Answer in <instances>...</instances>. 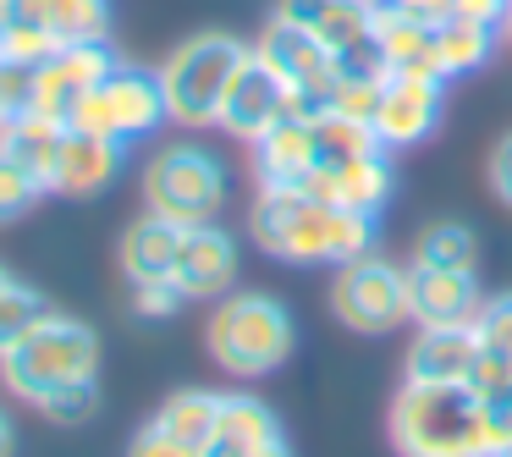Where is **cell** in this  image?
Here are the masks:
<instances>
[{
  "mask_svg": "<svg viewBox=\"0 0 512 457\" xmlns=\"http://www.w3.org/2000/svg\"><path fill=\"white\" fill-rule=\"evenodd\" d=\"M61 50V39L50 34V28H39L34 17L17 12L12 23H0V56H12V61H28V67H39V61H50Z\"/></svg>",
  "mask_w": 512,
  "mask_h": 457,
  "instance_id": "f1b7e54d",
  "label": "cell"
},
{
  "mask_svg": "<svg viewBox=\"0 0 512 457\" xmlns=\"http://www.w3.org/2000/svg\"><path fill=\"white\" fill-rule=\"evenodd\" d=\"M485 413H490V441H507V435H512V380H507V386H501V391H490V397H485ZM496 446H490V452H496Z\"/></svg>",
  "mask_w": 512,
  "mask_h": 457,
  "instance_id": "8d00e7d4",
  "label": "cell"
},
{
  "mask_svg": "<svg viewBox=\"0 0 512 457\" xmlns=\"http://www.w3.org/2000/svg\"><path fill=\"white\" fill-rule=\"evenodd\" d=\"M391 446L402 457H490V413L468 380H402L391 397Z\"/></svg>",
  "mask_w": 512,
  "mask_h": 457,
  "instance_id": "7a4b0ae2",
  "label": "cell"
},
{
  "mask_svg": "<svg viewBox=\"0 0 512 457\" xmlns=\"http://www.w3.org/2000/svg\"><path fill=\"white\" fill-rule=\"evenodd\" d=\"M496 34L501 28L468 23V17L435 23V72H441V78H463V72L485 67V61L496 56Z\"/></svg>",
  "mask_w": 512,
  "mask_h": 457,
  "instance_id": "cb8c5ba5",
  "label": "cell"
},
{
  "mask_svg": "<svg viewBox=\"0 0 512 457\" xmlns=\"http://www.w3.org/2000/svg\"><path fill=\"white\" fill-rule=\"evenodd\" d=\"M237 281V243L221 232V226H188L177 248V265H171V287L188 303H210L226 298Z\"/></svg>",
  "mask_w": 512,
  "mask_h": 457,
  "instance_id": "5bb4252c",
  "label": "cell"
},
{
  "mask_svg": "<svg viewBox=\"0 0 512 457\" xmlns=\"http://www.w3.org/2000/svg\"><path fill=\"white\" fill-rule=\"evenodd\" d=\"M34 111V67L0 56V127Z\"/></svg>",
  "mask_w": 512,
  "mask_h": 457,
  "instance_id": "d6a6232c",
  "label": "cell"
},
{
  "mask_svg": "<svg viewBox=\"0 0 512 457\" xmlns=\"http://www.w3.org/2000/svg\"><path fill=\"white\" fill-rule=\"evenodd\" d=\"M94 375H100V336L56 309H45L28 325V336H17L0 353V380L23 402H39L50 391L72 386V380H94Z\"/></svg>",
  "mask_w": 512,
  "mask_h": 457,
  "instance_id": "3957f363",
  "label": "cell"
},
{
  "mask_svg": "<svg viewBox=\"0 0 512 457\" xmlns=\"http://www.w3.org/2000/svg\"><path fill=\"white\" fill-rule=\"evenodd\" d=\"M111 67H116V56H111L105 39H72V45H61L50 61L34 67V111L72 122V111L89 100L94 83H100Z\"/></svg>",
  "mask_w": 512,
  "mask_h": 457,
  "instance_id": "7c38bea8",
  "label": "cell"
},
{
  "mask_svg": "<svg viewBox=\"0 0 512 457\" xmlns=\"http://www.w3.org/2000/svg\"><path fill=\"white\" fill-rule=\"evenodd\" d=\"M61 144H67V122H61V116H45V111H28V116L0 127V149H6L45 193H50V177H56Z\"/></svg>",
  "mask_w": 512,
  "mask_h": 457,
  "instance_id": "7402d4cb",
  "label": "cell"
},
{
  "mask_svg": "<svg viewBox=\"0 0 512 457\" xmlns=\"http://www.w3.org/2000/svg\"><path fill=\"white\" fill-rule=\"evenodd\" d=\"M248 61V45L237 34H193L160 61V89H166V111L177 127H215L221 100L232 89L237 67Z\"/></svg>",
  "mask_w": 512,
  "mask_h": 457,
  "instance_id": "5b68a950",
  "label": "cell"
},
{
  "mask_svg": "<svg viewBox=\"0 0 512 457\" xmlns=\"http://www.w3.org/2000/svg\"><path fill=\"white\" fill-rule=\"evenodd\" d=\"M248 232L281 265H347L375 248V215L336 210L298 188H259Z\"/></svg>",
  "mask_w": 512,
  "mask_h": 457,
  "instance_id": "6da1fadb",
  "label": "cell"
},
{
  "mask_svg": "<svg viewBox=\"0 0 512 457\" xmlns=\"http://www.w3.org/2000/svg\"><path fill=\"white\" fill-rule=\"evenodd\" d=\"M331 309L347 331L358 336H380L391 325L408 320V270H397L391 259H380L375 248L347 265H336L331 281Z\"/></svg>",
  "mask_w": 512,
  "mask_h": 457,
  "instance_id": "ba28073f",
  "label": "cell"
},
{
  "mask_svg": "<svg viewBox=\"0 0 512 457\" xmlns=\"http://www.w3.org/2000/svg\"><path fill=\"white\" fill-rule=\"evenodd\" d=\"M149 424H155L160 435H171L177 446H188V452L204 457L215 446V424H221V391H199V386L171 391Z\"/></svg>",
  "mask_w": 512,
  "mask_h": 457,
  "instance_id": "603a6c76",
  "label": "cell"
},
{
  "mask_svg": "<svg viewBox=\"0 0 512 457\" xmlns=\"http://www.w3.org/2000/svg\"><path fill=\"white\" fill-rule=\"evenodd\" d=\"M254 177L259 188H303L309 171L320 166V144H314L309 116H281L270 133H259L254 144Z\"/></svg>",
  "mask_w": 512,
  "mask_h": 457,
  "instance_id": "2e32d148",
  "label": "cell"
},
{
  "mask_svg": "<svg viewBox=\"0 0 512 457\" xmlns=\"http://www.w3.org/2000/svg\"><path fill=\"white\" fill-rule=\"evenodd\" d=\"M6 287H12V276H6V270H0V292H6Z\"/></svg>",
  "mask_w": 512,
  "mask_h": 457,
  "instance_id": "ee69618b",
  "label": "cell"
},
{
  "mask_svg": "<svg viewBox=\"0 0 512 457\" xmlns=\"http://www.w3.org/2000/svg\"><path fill=\"white\" fill-rule=\"evenodd\" d=\"M474 336H479V347H485V353L512 358V292L485 298V309L474 314Z\"/></svg>",
  "mask_w": 512,
  "mask_h": 457,
  "instance_id": "836d02e7",
  "label": "cell"
},
{
  "mask_svg": "<svg viewBox=\"0 0 512 457\" xmlns=\"http://www.w3.org/2000/svg\"><path fill=\"white\" fill-rule=\"evenodd\" d=\"M127 457H199V452H188V446H177L171 435H160L155 424H149V430L138 435L133 446H127Z\"/></svg>",
  "mask_w": 512,
  "mask_h": 457,
  "instance_id": "f35d334b",
  "label": "cell"
},
{
  "mask_svg": "<svg viewBox=\"0 0 512 457\" xmlns=\"http://www.w3.org/2000/svg\"><path fill=\"white\" fill-rule=\"evenodd\" d=\"M39 413H45L50 424H89L94 413H100V375L94 380H72V386L50 391V397L34 402Z\"/></svg>",
  "mask_w": 512,
  "mask_h": 457,
  "instance_id": "f546056e",
  "label": "cell"
},
{
  "mask_svg": "<svg viewBox=\"0 0 512 457\" xmlns=\"http://www.w3.org/2000/svg\"><path fill=\"white\" fill-rule=\"evenodd\" d=\"M490 457H512V435H507V441H501V446H496V452H490Z\"/></svg>",
  "mask_w": 512,
  "mask_h": 457,
  "instance_id": "b9f144b4",
  "label": "cell"
},
{
  "mask_svg": "<svg viewBox=\"0 0 512 457\" xmlns=\"http://www.w3.org/2000/svg\"><path fill=\"white\" fill-rule=\"evenodd\" d=\"M485 182H490V193L512 210V133L496 138V149H490V160H485Z\"/></svg>",
  "mask_w": 512,
  "mask_h": 457,
  "instance_id": "d590c367",
  "label": "cell"
},
{
  "mask_svg": "<svg viewBox=\"0 0 512 457\" xmlns=\"http://www.w3.org/2000/svg\"><path fill=\"white\" fill-rule=\"evenodd\" d=\"M17 452V430H12V419L0 413V457H12Z\"/></svg>",
  "mask_w": 512,
  "mask_h": 457,
  "instance_id": "60d3db41",
  "label": "cell"
},
{
  "mask_svg": "<svg viewBox=\"0 0 512 457\" xmlns=\"http://www.w3.org/2000/svg\"><path fill=\"white\" fill-rule=\"evenodd\" d=\"M413 259H419V265H441V270H474L479 237H474V226H463V221H435V226H424Z\"/></svg>",
  "mask_w": 512,
  "mask_h": 457,
  "instance_id": "83f0119b",
  "label": "cell"
},
{
  "mask_svg": "<svg viewBox=\"0 0 512 457\" xmlns=\"http://www.w3.org/2000/svg\"><path fill=\"white\" fill-rule=\"evenodd\" d=\"M17 12L34 17L39 28H50L61 45H72V39H105V23H111L105 0H23Z\"/></svg>",
  "mask_w": 512,
  "mask_h": 457,
  "instance_id": "d4e9b609",
  "label": "cell"
},
{
  "mask_svg": "<svg viewBox=\"0 0 512 457\" xmlns=\"http://www.w3.org/2000/svg\"><path fill=\"white\" fill-rule=\"evenodd\" d=\"M369 34H375V45H380V56H386L391 72H435V23H424V17L380 0ZM435 78H441V72H435Z\"/></svg>",
  "mask_w": 512,
  "mask_h": 457,
  "instance_id": "44dd1931",
  "label": "cell"
},
{
  "mask_svg": "<svg viewBox=\"0 0 512 457\" xmlns=\"http://www.w3.org/2000/svg\"><path fill=\"white\" fill-rule=\"evenodd\" d=\"M441 105H446V78H435V72H391L369 127H375L386 155L391 149H413L441 127Z\"/></svg>",
  "mask_w": 512,
  "mask_h": 457,
  "instance_id": "8fae6325",
  "label": "cell"
},
{
  "mask_svg": "<svg viewBox=\"0 0 512 457\" xmlns=\"http://www.w3.org/2000/svg\"><path fill=\"white\" fill-rule=\"evenodd\" d=\"M160 122H171L160 72H144V67H133V61H116V67L94 83L89 100L72 111L67 127L116 138V144H133V138H149Z\"/></svg>",
  "mask_w": 512,
  "mask_h": 457,
  "instance_id": "52a82bcc",
  "label": "cell"
},
{
  "mask_svg": "<svg viewBox=\"0 0 512 457\" xmlns=\"http://www.w3.org/2000/svg\"><path fill=\"white\" fill-rule=\"evenodd\" d=\"M144 204L177 226H210L226 204V166L204 144H171L144 166Z\"/></svg>",
  "mask_w": 512,
  "mask_h": 457,
  "instance_id": "8992f818",
  "label": "cell"
},
{
  "mask_svg": "<svg viewBox=\"0 0 512 457\" xmlns=\"http://www.w3.org/2000/svg\"><path fill=\"white\" fill-rule=\"evenodd\" d=\"M215 441H226V446H270V441H281V424H276V413H270L259 397L232 391V397H221Z\"/></svg>",
  "mask_w": 512,
  "mask_h": 457,
  "instance_id": "484cf974",
  "label": "cell"
},
{
  "mask_svg": "<svg viewBox=\"0 0 512 457\" xmlns=\"http://www.w3.org/2000/svg\"><path fill=\"white\" fill-rule=\"evenodd\" d=\"M479 364L474 325H419L408 347V380H468Z\"/></svg>",
  "mask_w": 512,
  "mask_h": 457,
  "instance_id": "ac0fdd59",
  "label": "cell"
},
{
  "mask_svg": "<svg viewBox=\"0 0 512 457\" xmlns=\"http://www.w3.org/2000/svg\"><path fill=\"white\" fill-rule=\"evenodd\" d=\"M391 6H402V12L424 17V23H446V17H452V6H457V0H391Z\"/></svg>",
  "mask_w": 512,
  "mask_h": 457,
  "instance_id": "ab89813d",
  "label": "cell"
},
{
  "mask_svg": "<svg viewBox=\"0 0 512 457\" xmlns=\"http://www.w3.org/2000/svg\"><path fill=\"white\" fill-rule=\"evenodd\" d=\"M45 199V188H39L34 177H28L23 166H17L6 149H0V226H12V221H23L34 204Z\"/></svg>",
  "mask_w": 512,
  "mask_h": 457,
  "instance_id": "4dcf8cb0",
  "label": "cell"
},
{
  "mask_svg": "<svg viewBox=\"0 0 512 457\" xmlns=\"http://www.w3.org/2000/svg\"><path fill=\"white\" fill-rule=\"evenodd\" d=\"M204 347H210L215 369L254 380L287 364L292 347H298V331H292V314L270 292H226L204 325Z\"/></svg>",
  "mask_w": 512,
  "mask_h": 457,
  "instance_id": "277c9868",
  "label": "cell"
},
{
  "mask_svg": "<svg viewBox=\"0 0 512 457\" xmlns=\"http://www.w3.org/2000/svg\"><path fill=\"white\" fill-rule=\"evenodd\" d=\"M188 226L166 221V215L144 210L133 226L122 232V276L133 287H149V281H171V265H177V248Z\"/></svg>",
  "mask_w": 512,
  "mask_h": 457,
  "instance_id": "d6986e66",
  "label": "cell"
},
{
  "mask_svg": "<svg viewBox=\"0 0 512 457\" xmlns=\"http://www.w3.org/2000/svg\"><path fill=\"white\" fill-rule=\"evenodd\" d=\"M320 105H309L303 94H292L287 83L270 72V61H259L254 50H248V61L237 67L232 89H226L221 100V116H215V127L232 138H243V144H254L259 133H270V127L281 122V116H314Z\"/></svg>",
  "mask_w": 512,
  "mask_h": 457,
  "instance_id": "9c48e42d",
  "label": "cell"
},
{
  "mask_svg": "<svg viewBox=\"0 0 512 457\" xmlns=\"http://www.w3.org/2000/svg\"><path fill=\"white\" fill-rule=\"evenodd\" d=\"M298 193L325 199L336 210H353V215H380L391 199V160H386V149L347 155V160H320Z\"/></svg>",
  "mask_w": 512,
  "mask_h": 457,
  "instance_id": "4fadbf2b",
  "label": "cell"
},
{
  "mask_svg": "<svg viewBox=\"0 0 512 457\" xmlns=\"http://www.w3.org/2000/svg\"><path fill=\"white\" fill-rule=\"evenodd\" d=\"M254 56L270 61V72H276L292 94H303L309 105L331 100V89H336V50L325 45L320 34H309L303 23L270 17L265 34H259V45H254Z\"/></svg>",
  "mask_w": 512,
  "mask_h": 457,
  "instance_id": "30bf717a",
  "label": "cell"
},
{
  "mask_svg": "<svg viewBox=\"0 0 512 457\" xmlns=\"http://www.w3.org/2000/svg\"><path fill=\"white\" fill-rule=\"evenodd\" d=\"M45 314V298H39L28 281H12V287L0 292V353L17 342V336H28V325Z\"/></svg>",
  "mask_w": 512,
  "mask_h": 457,
  "instance_id": "1f68e13d",
  "label": "cell"
},
{
  "mask_svg": "<svg viewBox=\"0 0 512 457\" xmlns=\"http://www.w3.org/2000/svg\"><path fill=\"white\" fill-rule=\"evenodd\" d=\"M501 34H507V39H512V12H507V23H501Z\"/></svg>",
  "mask_w": 512,
  "mask_h": 457,
  "instance_id": "7bdbcfd3",
  "label": "cell"
},
{
  "mask_svg": "<svg viewBox=\"0 0 512 457\" xmlns=\"http://www.w3.org/2000/svg\"><path fill=\"white\" fill-rule=\"evenodd\" d=\"M485 309L474 270H441V265H408V320L413 325H474Z\"/></svg>",
  "mask_w": 512,
  "mask_h": 457,
  "instance_id": "9a60e30c",
  "label": "cell"
},
{
  "mask_svg": "<svg viewBox=\"0 0 512 457\" xmlns=\"http://www.w3.org/2000/svg\"><path fill=\"white\" fill-rule=\"evenodd\" d=\"M512 12V0H457L452 17H468V23H485V28H501Z\"/></svg>",
  "mask_w": 512,
  "mask_h": 457,
  "instance_id": "74e56055",
  "label": "cell"
},
{
  "mask_svg": "<svg viewBox=\"0 0 512 457\" xmlns=\"http://www.w3.org/2000/svg\"><path fill=\"white\" fill-rule=\"evenodd\" d=\"M375 6L380 0H276V17L303 23L309 34H320L331 50H347L358 39H369L375 28Z\"/></svg>",
  "mask_w": 512,
  "mask_h": 457,
  "instance_id": "ffe728a7",
  "label": "cell"
},
{
  "mask_svg": "<svg viewBox=\"0 0 512 457\" xmlns=\"http://www.w3.org/2000/svg\"><path fill=\"white\" fill-rule=\"evenodd\" d=\"M309 127H314V144H320V160H347V155H369V149H380L375 127L358 122V116L331 111V105H320V111L309 116Z\"/></svg>",
  "mask_w": 512,
  "mask_h": 457,
  "instance_id": "4316f807",
  "label": "cell"
},
{
  "mask_svg": "<svg viewBox=\"0 0 512 457\" xmlns=\"http://www.w3.org/2000/svg\"><path fill=\"white\" fill-rule=\"evenodd\" d=\"M116 171H122V144H116V138L67 127V144H61L50 193H67V199H94V193H105L116 182Z\"/></svg>",
  "mask_w": 512,
  "mask_h": 457,
  "instance_id": "e0dca14e",
  "label": "cell"
},
{
  "mask_svg": "<svg viewBox=\"0 0 512 457\" xmlns=\"http://www.w3.org/2000/svg\"><path fill=\"white\" fill-rule=\"evenodd\" d=\"M133 309L144 314V320H166V314L188 309V298H182L171 281H149V287H133Z\"/></svg>",
  "mask_w": 512,
  "mask_h": 457,
  "instance_id": "e575fe53",
  "label": "cell"
}]
</instances>
